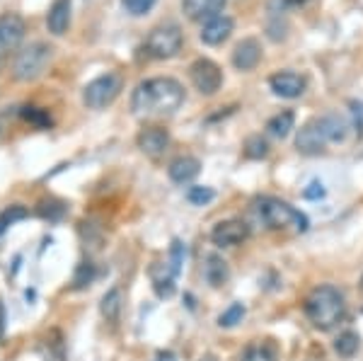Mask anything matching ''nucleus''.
<instances>
[{
	"label": "nucleus",
	"instance_id": "4",
	"mask_svg": "<svg viewBox=\"0 0 363 361\" xmlns=\"http://www.w3.org/2000/svg\"><path fill=\"white\" fill-rule=\"evenodd\" d=\"M51 58H54V46L46 42H32L22 46L13 58V68H10L13 78L17 83H34L46 73Z\"/></svg>",
	"mask_w": 363,
	"mask_h": 361
},
{
	"label": "nucleus",
	"instance_id": "5",
	"mask_svg": "<svg viewBox=\"0 0 363 361\" xmlns=\"http://www.w3.org/2000/svg\"><path fill=\"white\" fill-rule=\"evenodd\" d=\"M182 44H184V34H182L179 25L167 22V25H157L150 29V34L145 37L143 49L150 58L165 61V58H172L179 54Z\"/></svg>",
	"mask_w": 363,
	"mask_h": 361
},
{
	"label": "nucleus",
	"instance_id": "18",
	"mask_svg": "<svg viewBox=\"0 0 363 361\" xmlns=\"http://www.w3.org/2000/svg\"><path fill=\"white\" fill-rule=\"evenodd\" d=\"M240 361H279V347L274 340H255L240 354Z\"/></svg>",
	"mask_w": 363,
	"mask_h": 361
},
{
	"label": "nucleus",
	"instance_id": "8",
	"mask_svg": "<svg viewBox=\"0 0 363 361\" xmlns=\"http://www.w3.org/2000/svg\"><path fill=\"white\" fill-rule=\"evenodd\" d=\"M327 143H332V141H330V136H327L325 124H322L320 116L306 121V124L298 129L296 148L301 150L303 155H320L322 150L327 148Z\"/></svg>",
	"mask_w": 363,
	"mask_h": 361
},
{
	"label": "nucleus",
	"instance_id": "13",
	"mask_svg": "<svg viewBox=\"0 0 363 361\" xmlns=\"http://www.w3.org/2000/svg\"><path fill=\"white\" fill-rule=\"evenodd\" d=\"M262 61V44L259 39L247 37L242 42H238L235 51H233V66L238 71H255Z\"/></svg>",
	"mask_w": 363,
	"mask_h": 361
},
{
	"label": "nucleus",
	"instance_id": "28",
	"mask_svg": "<svg viewBox=\"0 0 363 361\" xmlns=\"http://www.w3.org/2000/svg\"><path fill=\"white\" fill-rule=\"evenodd\" d=\"M22 116H25L29 124L37 126V129H49L51 126V116L39 107H25L22 109Z\"/></svg>",
	"mask_w": 363,
	"mask_h": 361
},
{
	"label": "nucleus",
	"instance_id": "26",
	"mask_svg": "<svg viewBox=\"0 0 363 361\" xmlns=\"http://www.w3.org/2000/svg\"><path fill=\"white\" fill-rule=\"evenodd\" d=\"M92 282H95V265H92V262L78 265V270H75V274H73V289H85V287H90Z\"/></svg>",
	"mask_w": 363,
	"mask_h": 361
},
{
	"label": "nucleus",
	"instance_id": "16",
	"mask_svg": "<svg viewBox=\"0 0 363 361\" xmlns=\"http://www.w3.org/2000/svg\"><path fill=\"white\" fill-rule=\"evenodd\" d=\"M199 172H201V162H199L194 155H179V158H174L167 165L169 179H172V182H177V184L191 182Z\"/></svg>",
	"mask_w": 363,
	"mask_h": 361
},
{
	"label": "nucleus",
	"instance_id": "29",
	"mask_svg": "<svg viewBox=\"0 0 363 361\" xmlns=\"http://www.w3.org/2000/svg\"><path fill=\"white\" fill-rule=\"evenodd\" d=\"M245 318V306L242 304H233L228 311H223V316L218 318L220 328H235L238 323H242Z\"/></svg>",
	"mask_w": 363,
	"mask_h": 361
},
{
	"label": "nucleus",
	"instance_id": "7",
	"mask_svg": "<svg viewBox=\"0 0 363 361\" xmlns=\"http://www.w3.org/2000/svg\"><path fill=\"white\" fill-rule=\"evenodd\" d=\"M189 78L191 85L196 87L201 95H216L223 85V71L218 68V63H213L211 58H196L189 66Z\"/></svg>",
	"mask_w": 363,
	"mask_h": 361
},
{
	"label": "nucleus",
	"instance_id": "11",
	"mask_svg": "<svg viewBox=\"0 0 363 361\" xmlns=\"http://www.w3.org/2000/svg\"><path fill=\"white\" fill-rule=\"evenodd\" d=\"M269 87H272L274 95L286 97V100H296V97H301L306 92V78L294 71H281L269 78Z\"/></svg>",
	"mask_w": 363,
	"mask_h": 361
},
{
	"label": "nucleus",
	"instance_id": "9",
	"mask_svg": "<svg viewBox=\"0 0 363 361\" xmlns=\"http://www.w3.org/2000/svg\"><path fill=\"white\" fill-rule=\"evenodd\" d=\"M25 34H27V22L20 15L17 13L0 15V58L20 49Z\"/></svg>",
	"mask_w": 363,
	"mask_h": 361
},
{
	"label": "nucleus",
	"instance_id": "25",
	"mask_svg": "<svg viewBox=\"0 0 363 361\" xmlns=\"http://www.w3.org/2000/svg\"><path fill=\"white\" fill-rule=\"evenodd\" d=\"M245 155L252 158V160L267 158V155H269V143L262 136H250L247 141H245Z\"/></svg>",
	"mask_w": 363,
	"mask_h": 361
},
{
	"label": "nucleus",
	"instance_id": "31",
	"mask_svg": "<svg viewBox=\"0 0 363 361\" xmlns=\"http://www.w3.org/2000/svg\"><path fill=\"white\" fill-rule=\"evenodd\" d=\"M153 289L160 299H169L174 294V279L172 277H155L153 279Z\"/></svg>",
	"mask_w": 363,
	"mask_h": 361
},
{
	"label": "nucleus",
	"instance_id": "14",
	"mask_svg": "<svg viewBox=\"0 0 363 361\" xmlns=\"http://www.w3.org/2000/svg\"><path fill=\"white\" fill-rule=\"evenodd\" d=\"M233 29H235V22H233V17L218 15V17H213V20L203 22V25H201V32H199V37H201V42H203V44L218 46V44H223L228 37H230Z\"/></svg>",
	"mask_w": 363,
	"mask_h": 361
},
{
	"label": "nucleus",
	"instance_id": "1",
	"mask_svg": "<svg viewBox=\"0 0 363 361\" xmlns=\"http://www.w3.org/2000/svg\"><path fill=\"white\" fill-rule=\"evenodd\" d=\"M184 102V87L169 75L140 80L131 95V112L136 116L174 114Z\"/></svg>",
	"mask_w": 363,
	"mask_h": 361
},
{
	"label": "nucleus",
	"instance_id": "6",
	"mask_svg": "<svg viewBox=\"0 0 363 361\" xmlns=\"http://www.w3.org/2000/svg\"><path fill=\"white\" fill-rule=\"evenodd\" d=\"M121 87H124V80H121L119 73H104L99 78L90 80L83 87V102L87 109H104L109 107L116 97H119Z\"/></svg>",
	"mask_w": 363,
	"mask_h": 361
},
{
	"label": "nucleus",
	"instance_id": "30",
	"mask_svg": "<svg viewBox=\"0 0 363 361\" xmlns=\"http://www.w3.org/2000/svg\"><path fill=\"white\" fill-rule=\"evenodd\" d=\"M213 199H216V191L211 187H189L186 189V201L194 204V206H203V204H208Z\"/></svg>",
	"mask_w": 363,
	"mask_h": 361
},
{
	"label": "nucleus",
	"instance_id": "33",
	"mask_svg": "<svg viewBox=\"0 0 363 361\" xmlns=\"http://www.w3.org/2000/svg\"><path fill=\"white\" fill-rule=\"evenodd\" d=\"M303 196H306V199H320V196H325V189H322L320 182H310L308 189L303 191Z\"/></svg>",
	"mask_w": 363,
	"mask_h": 361
},
{
	"label": "nucleus",
	"instance_id": "10",
	"mask_svg": "<svg viewBox=\"0 0 363 361\" xmlns=\"http://www.w3.org/2000/svg\"><path fill=\"white\" fill-rule=\"evenodd\" d=\"M247 238H250V226L240 218L220 221L211 231V243L218 248H235L240 243L247 240Z\"/></svg>",
	"mask_w": 363,
	"mask_h": 361
},
{
	"label": "nucleus",
	"instance_id": "3",
	"mask_svg": "<svg viewBox=\"0 0 363 361\" xmlns=\"http://www.w3.org/2000/svg\"><path fill=\"white\" fill-rule=\"evenodd\" d=\"M257 211L264 221L267 228L272 231H291V233H306L308 231V216L301 213L289 201H281L277 196H262L257 199Z\"/></svg>",
	"mask_w": 363,
	"mask_h": 361
},
{
	"label": "nucleus",
	"instance_id": "2",
	"mask_svg": "<svg viewBox=\"0 0 363 361\" xmlns=\"http://www.w3.org/2000/svg\"><path fill=\"white\" fill-rule=\"evenodd\" d=\"M306 316L313 323V328L330 333L344 318H347V301L344 294L330 284L315 287L306 299Z\"/></svg>",
	"mask_w": 363,
	"mask_h": 361
},
{
	"label": "nucleus",
	"instance_id": "23",
	"mask_svg": "<svg viewBox=\"0 0 363 361\" xmlns=\"http://www.w3.org/2000/svg\"><path fill=\"white\" fill-rule=\"evenodd\" d=\"M359 349H361V337L356 333H351V330L342 333L335 340V352L342 359H354L356 354H359Z\"/></svg>",
	"mask_w": 363,
	"mask_h": 361
},
{
	"label": "nucleus",
	"instance_id": "20",
	"mask_svg": "<svg viewBox=\"0 0 363 361\" xmlns=\"http://www.w3.org/2000/svg\"><path fill=\"white\" fill-rule=\"evenodd\" d=\"M99 311H102V318L107 323H116L121 318V311H124V291L119 287L109 289L99 301Z\"/></svg>",
	"mask_w": 363,
	"mask_h": 361
},
{
	"label": "nucleus",
	"instance_id": "24",
	"mask_svg": "<svg viewBox=\"0 0 363 361\" xmlns=\"http://www.w3.org/2000/svg\"><path fill=\"white\" fill-rule=\"evenodd\" d=\"M29 216V211L22 204H13V206H5L3 211H0V235H3L5 231L10 228V226H15L17 221H22V218H27Z\"/></svg>",
	"mask_w": 363,
	"mask_h": 361
},
{
	"label": "nucleus",
	"instance_id": "19",
	"mask_svg": "<svg viewBox=\"0 0 363 361\" xmlns=\"http://www.w3.org/2000/svg\"><path fill=\"white\" fill-rule=\"evenodd\" d=\"M228 277H230L228 262L220 257V255H208L206 265H203V279H206L213 289H218L228 282Z\"/></svg>",
	"mask_w": 363,
	"mask_h": 361
},
{
	"label": "nucleus",
	"instance_id": "22",
	"mask_svg": "<svg viewBox=\"0 0 363 361\" xmlns=\"http://www.w3.org/2000/svg\"><path fill=\"white\" fill-rule=\"evenodd\" d=\"M320 119H322V124H325V131H327V136H330L332 143H339V141H344V138H347L349 121L344 119V116H339V114H322Z\"/></svg>",
	"mask_w": 363,
	"mask_h": 361
},
{
	"label": "nucleus",
	"instance_id": "12",
	"mask_svg": "<svg viewBox=\"0 0 363 361\" xmlns=\"http://www.w3.org/2000/svg\"><path fill=\"white\" fill-rule=\"evenodd\" d=\"M136 143L148 158H160L169 148V133L160 126H145L136 136Z\"/></svg>",
	"mask_w": 363,
	"mask_h": 361
},
{
	"label": "nucleus",
	"instance_id": "27",
	"mask_svg": "<svg viewBox=\"0 0 363 361\" xmlns=\"http://www.w3.org/2000/svg\"><path fill=\"white\" fill-rule=\"evenodd\" d=\"M157 0H121V8L131 17H143L155 8Z\"/></svg>",
	"mask_w": 363,
	"mask_h": 361
},
{
	"label": "nucleus",
	"instance_id": "32",
	"mask_svg": "<svg viewBox=\"0 0 363 361\" xmlns=\"http://www.w3.org/2000/svg\"><path fill=\"white\" fill-rule=\"evenodd\" d=\"M182 257H184V245H182V240H174L172 243V260H169V265H172V274H179Z\"/></svg>",
	"mask_w": 363,
	"mask_h": 361
},
{
	"label": "nucleus",
	"instance_id": "15",
	"mask_svg": "<svg viewBox=\"0 0 363 361\" xmlns=\"http://www.w3.org/2000/svg\"><path fill=\"white\" fill-rule=\"evenodd\" d=\"M228 0H182V10L189 20L208 22L223 13Z\"/></svg>",
	"mask_w": 363,
	"mask_h": 361
},
{
	"label": "nucleus",
	"instance_id": "17",
	"mask_svg": "<svg viewBox=\"0 0 363 361\" xmlns=\"http://www.w3.org/2000/svg\"><path fill=\"white\" fill-rule=\"evenodd\" d=\"M46 27L54 37H63L70 27V0H54L46 15Z\"/></svg>",
	"mask_w": 363,
	"mask_h": 361
},
{
	"label": "nucleus",
	"instance_id": "21",
	"mask_svg": "<svg viewBox=\"0 0 363 361\" xmlns=\"http://www.w3.org/2000/svg\"><path fill=\"white\" fill-rule=\"evenodd\" d=\"M294 126H296V114L289 112V109H286V112L274 114L272 119L267 121V131L272 133L274 138H286Z\"/></svg>",
	"mask_w": 363,
	"mask_h": 361
}]
</instances>
